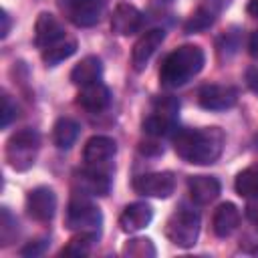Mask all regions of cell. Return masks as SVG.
Listing matches in <instances>:
<instances>
[{"label":"cell","mask_w":258,"mask_h":258,"mask_svg":"<svg viewBox=\"0 0 258 258\" xmlns=\"http://www.w3.org/2000/svg\"><path fill=\"white\" fill-rule=\"evenodd\" d=\"M40 149V135L26 127L10 135L6 141V161L14 171H26L34 165Z\"/></svg>","instance_id":"4"},{"label":"cell","mask_w":258,"mask_h":258,"mask_svg":"<svg viewBox=\"0 0 258 258\" xmlns=\"http://www.w3.org/2000/svg\"><path fill=\"white\" fill-rule=\"evenodd\" d=\"M143 26V12L131 2H119L111 16V30L119 36L135 34Z\"/></svg>","instance_id":"13"},{"label":"cell","mask_w":258,"mask_h":258,"mask_svg":"<svg viewBox=\"0 0 258 258\" xmlns=\"http://www.w3.org/2000/svg\"><path fill=\"white\" fill-rule=\"evenodd\" d=\"M153 218V208L147 202H133L129 206H125V210L119 216V228L127 234L131 232H139L145 226H149Z\"/></svg>","instance_id":"16"},{"label":"cell","mask_w":258,"mask_h":258,"mask_svg":"<svg viewBox=\"0 0 258 258\" xmlns=\"http://www.w3.org/2000/svg\"><path fill=\"white\" fill-rule=\"evenodd\" d=\"M165 38V30L163 28H151L147 32H143L135 44H133V50H131V64L133 69L139 73L147 67V62L151 60V56L155 54V50L161 46Z\"/></svg>","instance_id":"12"},{"label":"cell","mask_w":258,"mask_h":258,"mask_svg":"<svg viewBox=\"0 0 258 258\" xmlns=\"http://www.w3.org/2000/svg\"><path fill=\"white\" fill-rule=\"evenodd\" d=\"M246 85L252 89V93L258 95V67H250L246 71Z\"/></svg>","instance_id":"31"},{"label":"cell","mask_w":258,"mask_h":258,"mask_svg":"<svg viewBox=\"0 0 258 258\" xmlns=\"http://www.w3.org/2000/svg\"><path fill=\"white\" fill-rule=\"evenodd\" d=\"M165 238L179 246V248H191L198 242L200 236V214L194 208L179 206L165 222Z\"/></svg>","instance_id":"5"},{"label":"cell","mask_w":258,"mask_h":258,"mask_svg":"<svg viewBox=\"0 0 258 258\" xmlns=\"http://www.w3.org/2000/svg\"><path fill=\"white\" fill-rule=\"evenodd\" d=\"M56 212V196L50 187L40 185L28 191L26 196V214L36 222H48L52 220Z\"/></svg>","instance_id":"11"},{"label":"cell","mask_w":258,"mask_h":258,"mask_svg":"<svg viewBox=\"0 0 258 258\" xmlns=\"http://www.w3.org/2000/svg\"><path fill=\"white\" fill-rule=\"evenodd\" d=\"M111 173L107 171H99V169H91L85 165V169H81L75 175V181L79 185V191L89 194V196H107L111 189Z\"/></svg>","instance_id":"17"},{"label":"cell","mask_w":258,"mask_h":258,"mask_svg":"<svg viewBox=\"0 0 258 258\" xmlns=\"http://www.w3.org/2000/svg\"><path fill=\"white\" fill-rule=\"evenodd\" d=\"M103 216L101 210L91 202L89 194L75 191L64 212V228L73 232H101Z\"/></svg>","instance_id":"3"},{"label":"cell","mask_w":258,"mask_h":258,"mask_svg":"<svg viewBox=\"0 0 258 258\" xmlns=\"http://www.w3.org/2000/svg\"><path fill=\"white\" fill-rule=\"evenodd\" d=\"M246 10H248V14H250V16L258 18V0H250V2H248V6H246Z\"/></svg>","instance_id":"34"},{"label":"cell","mask_w":258,"mask_h":258,"mask_svg":"<svg viewBox=\"0 0 258 258\" xmlns=\"http://www.w3.org/2000/svg\"><path fill=\"white\" fill-rule=\"evenodd\" d=\"M79 137V123L69 119V117H60L54 127H52V141L58 149H69Z\"/></svg>","instance_id":"21"},{"label":"cell","mask_w":258,"mask_h":258,"mask_svg":"<svg viewBox=\"0 0 258 258\" xmlns=\"http://www.w3.org/2000/svg\"><path fill=\"white\" fill-rule=\"evenodd\" d=\"M117 153V143L107 135H93L83 149L85 165L91 169L111 173V161Z\"/></svg>","instance_id":"8"},{"label":"cell","mask_w":258,"mask_h":258,"mask_svg":"<svg viewBox=\"0 0 258 258\" xmlns=\"http://www.w3.org/2000/svg\"><path fill=\"white\" fill-rule=\"evenodd\" d=\"M159 2H171V0H159Z\"/></svg>","instance_id":"35"},{"label":"cell","mask_w":258,"mask_h":258,"mask_svg":"<svg viewBox=\"0 0 258 258\" xmlns=\"http://www.w3.org/2000/svg\"><path fill=\"white\" fill-rule=\"evenodd\" d=\"M248 50H250V54H252L254 58H258V30L252 32L250 42H248Z\"/></svg>","instance_id":"33"},{"label":"cell","mask_w":258,"mask_h":258,"mask_svg":"<svg viewBox=\"0 0 258 258\" xmlns=\"http://www.w3.org/2000/svg\"><path fill=\"white\" fill-rule=\"evenodd\" d=\"M214 22V14L206 8H200L191 14V18L185 22V32H198V30H204L208 28L210 24Z\"/></svg>","instance_id":"27"},{"label":"cell","mask_w":258,"mask_h":258,"mask_svg":"<svg viewBox=\"0 0 258 258\" xmlns=\"http://www.w3.org/2000/svg\"><path fill=\"white\" fill-rule=\"evenodd\" d=\"M198 103L208 111H226L238 103V91L230 85H204L198 91Z\"/></svg>","instance_id":"10"},{"label":"cell","mask_w":258,"mask_h":258,"mask_svg":"<svg viewBox=\"0 0 258 258\" xmlns=\"http://www.w3.org/2000/svg\"><path fill=\"white\" fill-rule=\"evenodd\" d=\"M75 52H77V40L67 36V38L58 40L56 44H52V46H48V48L40 50V56H42L44 64L54 67V64H58V62L67 60L69 56H73Z\"/></svg>","instance_id":"22"},{"label":"cell","mask_w":258,"mask_h":258,"mask_svg":"<svg viewBox=\"0 0 258 258\" xmlns=\"http://www.w3.org/2000/svg\"><path fill=\"white\" fill-rule=\"evenodd\" d=\"M173 151L179 159L194 165H210L218 161L224 151L226 135L220 127H202V129H179L171 137Z\"/></svg>","instance_id":"1"},{"label":"cell","mask_w":258,"mask_h":258,"mask_svg":"<svg viewBox=\"0 0 258 258\" xmlns=\"http://www.w3.org/2000/svg\"><path fill=\"white\" fill-rule=\"evenodd\" d=\"M14 117H16V105H12L8 95H2V127L6 129Z\"/></svg>","instance_id":"29"},{"label":"cell","mask_w":258,"mask_h":258,"mask_svg":"<svg viewBox=\"0 0 258 258\" xmlns=\"http://www.w3.org/2000/svg\"><path fill=\"white\" fill-rule=\"evenodd\" d=\"M105 4L107 0H58V10L71 24L89 28L101 20Z\"/></svg>","instance_id":"7"},{"label":"cell","mask_w":258,"mask_h":258,"mask_svg":"<svg viewBox=\"0 0 258 258\" xmlns=\"http://www.w3.org/2000/svg\"><path fill=\"white\" fill-rule=\"evenodd\" d=\"M234 187H236V194L246 198V200L258 198V163H252L246 169H242L236 175Z\"/></svg>","instance_id":"23"},{"label":"cell","mask_w":258,"mask_h":258,"mask_svg":"<svg viewBox=\"0 0 258 258\" xmlns=\"http://www.w3.org/2000/svg\"><path fill=\"white\" fill-rule=\"evenodd\" d=\"M18 236V222L10 214L8 208H2L0 212V242L2 246H10Z\"/></svg>","instance_id":"26"},{"label":"cell","mask_w":258,"mask_h":258,"mask_svg":"<svg viewBox=\"0 0 258 258\" xmlns=\"http://www.w3.org/2000/svg\"><path fill=\"white\" fill-rule=\"evenodd\" d=\"M99 234L95 232H77V236H73L69 240V244L60 250L62 256H87L91 252V248L97 244Z\"/></svg>","instance_id":"24"},{"label":"cell","mask_w":258,"mask_h":258,"mask_svg":"<svg viewBox=\"0 0 258 258\" xmlns=\"http://www.w3.org/2000/svg\"><path fill=\"white\" fill-rule=\"evenodd\" d=\"M121 254L129 256V258H153L155 256V246L149 238H131V240L125 242Z\"/></svg>","instance_id":"25"},{"label":"cell","mask_w":258,"mask_h":258,"mask_svg":"<svg viewBox=\"0 0 258 258\" xmlns=\"http://www.w3.org/2000/svg\"><path fill=\"white\" fill-rule=\"evenodd\" d=\"M101 77H103V62L99 56H93V54L81 58L71 71V83L77 87L93 85V83L101 81Z\"/></svg>","instance_id":"20"},{"label":"cell","mask_w":258,"mask_h":258,"mask_svg":"<svg viewBox=\"0 0 258 258\" xmlns=\"http://www.w3.org/2000/svg\"><path fill=\"white\" fill-rule=\"evenodd\" d=\"M111 91L105 83L97 81L93 85L81 87L79 95H77V105H81L85 111L89 113H101L111 105Z\"/></svg>","instance_id":"15"},{"label":"cell","mask_w":258,"mask_h":258,"mask_svg":"<svg viewBox=\"0 0 258 258\" xmlns=\"http://www.w3.org/2000/svg\"><path fill=\"white\" fill-rule=\"evenodd\" d=\"M240 226V210L232 202H224L216 208L214 218H212V230L220 238L232 236Z\"/></svg>","instance_id":"18"},{"label":"cell","mask_w":258,"mask_h":258,"mask_svg":"<svg viewBox=\"0 0 258 258\" xmlns=\"http://www.w3.org/2000/svg\"><path fill=\"white\" fill-rule=\"evenodd\" d=\"M133 189L139 196L145 198H159L165 200L173 194L175 189V175L171 171H153V173H143L133 179Z\"/></svg>","instance_id":"9"},{"label":"cell","mask_w":258,"mask_h":258,"mask_svg":"<svg viewBox=\"0 0 258 258\" xmlns=\"http://www.w3.org/2000/svg\"><path fill=\"white\" fill-rule=\"evenodd\" d=\"M0 20H2L0 36H2V38H6V36H8V32H10V16H8V12H6V10H2V12H0Z\"/></svg>","instance_id":"32"},{"label":"cell","mask_w":258,"mask_h":258,"mask_svg":"<svg viewBox=\"0 0 258 258\" xmlns=\"http://www.w3.org/2000/svg\"><path fill=\"white\" fill-rule=\"evenodd\" d=\"M246 216L252 224L258 226V198H248V204H246Z\"/></svg>","instance_id":"30"},{"label":"cell","mask_w":258,"mask_h":258,"mask_svg":"<svg viewBox=\"0 0 258 258\" xmlns=\"http://www.w3.org/2000/svg\"><path fill=\"white\" fill-rule=\"evenodd\" d=\"M62 38H67V34H64L62 24L58 22V18L52 16L50 12H40L34 22V44L40 50H44Z\"/></svg>","instance_id":"14"},{"label":"cell","mask_w":258,"mask_h":258,"mask_svg":"<svg viewBox=\"0 0 258 258\" xmlns=\"http://www.w3.org/2000/svg\"><path fill=\"white\" fill-rule=\"evenodd\" d=\"M179 113V101L175 97H157L151 103V111L143 119V131L151 137L169 135L175 127Z\"/></svg>","instance_id":"6"},{"label":"cell","mask_w":258,"mask_h":258,"mask_svg":"<svg viewBox=\"0 0 258 258\" xmlns=\"http://www.w3.org/2000/svg\"><path fill=\"white\" fill-rule=\"evenodd\" d=\"M206 62V54L198 44H183L171 50L159 67V85L163 89H179L189 83Z\"/></svg>","instance_id":"2"},{"label":"cell","mask_w":258,"mask_h":258,"mask_svg":"<svg viewBox=\"0 0 258 258\" xmlns=\"http://www.w3.org/2000/svg\"><path fill=\"white\" fill-rule=\"evenodd\" d=\"M220 181L212 175H194L187 179V191L189 198L198 204V206H206L210 202H214L220 196Z\"/></svg>","instance_id":"19"},{"label":"cell","mask_w":258,"mask_h":258,"mask_svg":"<svg viewBox=\"0 0 258 258\" xmlns=\"http://www.w3.org/2000/svg\"><path fill=\"white\" fill-rule=\"evenodd\" d=\"M46 248H48V240L46 238H40V240H32L26 246H22L20 248V254L22 256H40Z\"/></svg>","instance_id":"28"}]
</instances>
